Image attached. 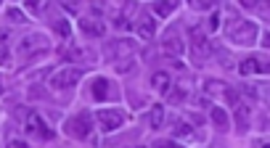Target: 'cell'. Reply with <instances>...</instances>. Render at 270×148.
<instances>
[{"label": "cell", "mask_w": 270, "mask_h": 148, "mask_svg": "<svg viewBox=\"0 0 270 148\" xmlns=\"http://www.w3.org/2000/svg\"><path fill=\"white\" fill-rule=\"evenodd\" d=\"M228 21H230V24L225 27V30H228V40H230L233 45H255V43H257V35H260V30H257L255 21L239 19L233 11H228Z\"/></svg>", "instance_id": "cell-1"}, {"label": "cell", "mask_w": 270, "mask_h": 148, "mask_svg": "<svg viewBox=\"0 0 270 148\" xmlns=\"http://www.w3.org/2000/svg\"><path fill=\"white\" fill-rule=\"evenodd\" d=\"M64 130H66V135L75 140H88L90 133H93V117H90V111H80V114H75V117H69Z\"/></svg>", "instance_id": "cell-2"}, {"label": "cell", "mask_w": 270, "mask_h": 148, "mask_svg": "<svg viewBox=\"0 0 270 148\" xmlns=\"http://www.w3.org/2000/svg\"><path fill=\"white\" fill-rule=\"evenodd\" d=\"M191 59L196 61V64H201V61H207L212 56V43L207 40V32L199 30V27H191Z\"/></svg>", "instance_id": "cell-3"}, {"label": "cell", "mask_w": 270, "mask_h": 148, "mask_svg": "<svg viewBox=\"0 0 270 148\" xmlns=\"http://www.w3.org/2000/svg\"><path fill=\"white\" fill-rule=\"evenodd\" d=\"M127 114L122 109H98L95 111V124H98L101 133H114L125 124Z\"/></svg>", "instance_id": "cell-4"}, {"label": "cell", "mask_w": 270, "mask_h": 148, "mask_svg": "<svg viewBox=\"0 0 270 148\" xmlns=\"http://www.w3.org/2000/svg\"><path fill=\"white\" fill-rule=\"evenodd\" d=\"M24 130L37 140H53L56 138V133L48 127V122H45L37 111H27L24 114Z\"/></svg>", "instance_id": "cell-5"}, {"label": "cell", "mask_w": 270, "mask_h": 148, "mask_svg": "<svg viewBox=\"0 0 270 148\" xmlns=\"http://www.w3.org/2000/svg\"><path fill=\"white\" fill-rule=\"evenodd\" d=\"M80 79H82V69L66 66V69H59L50 77V88L53 90H72L75 85H80Z\"/></svg>", "instance_id": "cell-6"}, {"label": "cell", "mask_w": 270, "mask_h": 148, "mask_svg": "<svg viewBox=\"0 0 270 148\" xmlns=\"http://www.w3.org/2000/svg\"><path fill=\"white\" fill-rule=\"evenodd\" d=\"M90 93H93V98L95 101H117L120 98V90H117V85L111 82L109 77H98V79H93V85H90Z\"/></svg>", "instance_id": "cell-7"}, {"label": "cell", "mask_w": 270, "mask_h": 148, "mask_svg": "<svg viewBox=\"0 0 270 148\" xmlns=\"http://www.w3.org/2000/svg\"><path fill=\"white\" fill-rule=\"evenodd\" d=\"M45 50H48V37L40 35V32H32V35L21 37V43H19L21 56H35V53H45Z\"/></svg>", "instance_id": "cell-8"}, {"label": "cell", "mask_w": 270, "mask_h": 148, "mask_svg": "<svg viewBox=\"0 0 270 148\" xmlns=\"http://www.w3.org/2000/svg\"><path fill=\"white\" fill-rule=\"evenodd\" d=\"M204 93L207 95H220V98H225L230 106L241 104V101H239V93H236L233 88H228L223 79H207V82H204Z\"/></svg>", "instance_id": "cell-9"}, {"label": "cell", "mask_w": 270, "mask_h": 148, "mask_svg": "<svg viewBox=\"0 0 270 148\" xmlns=\"http://www.w3.org/2000/svg\"><path fill=\"white\" fill-rule=\"evenodd\" d=\"M239 72L244 77H252V74H270V59L265 56H246L239 64Z\"/></svg>", "instance_id": "cell-10"}, {"label": "cell", "mask_w": 270, "mask_h": 148, "mask_svg": "<svg viewBox=\"0 0 270 148\" xmlns=\"http://www.w3.org/2000/svg\"><path fill=\"white\" fill-rule=\"evenodd\" d=\"M162 50H165L167 56H172V59H180V56H183L185 43H183V37H180V32L175 27H172V30L165 35V40H162Z\"/></svg>", "instance_id": "cell-11"}, {"label": "cell", "mask_w": 270, "mask_h": 148, "mask_svg": "<svg viewBox=\"0 0 270 148\" xmlns=\"http://www.w3.org/2000/svg\"><path fill=\"white\" fill-rule=\"evenodd\" d=\"M135 21H138V24H135V32H138V37H140V40H154V32H156V21H154V16L143 11V14H140Z\"/></svg>", "instance_id": "cell-12"}, {"label": "cell", "mask_w": 270, "mask_h": 148, "mask_svg": "<svg viewBox=\"0 0 270 148\" xmlns=\"http://www.w3.org/2000/svg\"><path fill=\"white\" fill-rule=\"evenodd\" d=\"M127 56L130 59L133 56V43L130 40H111V43H106V59L117 61V56Z\"/></svg>", "instance_id": "cell-13"}, {"label": "cell", "mask_w": 270, "mask_h": 148, "mask_svg": "<svg viewBox=\"0 0 270 148\" xmlns=\"http://www.w3.org/2000/svg\"><path fill=\"white\" fill-rule=\"evenodd\" d=\"M233 119H236V130H239V133H246V130H249V106L236 104L233 106Z\"/></svg>", "instance_id": "cell-14"}, {"label": "cell", "mask_w": 270, "mask_h": 148, "mask_svg": "<svg viewBox=\"0 0 270 148\" xmlns=\"http://www.w3.org/2000/svg\"><path fill=\"white\" fill-rule=\"evenodd\" d=\"M151 85H154L156 90H162V93H167V90L172 88L170 72H154V74H151Z\"/></svg>", "instance_id": "cell-15"}, {"label": "cell", "mask_w": 270, "mask_h": 148, "mask_svg": "<svg viewBox=\"0 0 270 148\" xmlns=\"http://www.w3.org/2000/svg\"><path fill=\"white\" fill-rule=\"evenodd\" d=\"M80 30L85 32V35H90V37H101V35H104V24L95 21V19H80Z\"/></svg>", "instance_id": "cell-16"}, {"label": "cell", "mask_w": 270, "mask_h": 148, "mask_svg": "<svg viewBox=\"0 0 270 148\" xmlns=\"http://www.w3.org/2000/svg\"><path fill=\"white\" fill-rule=\"evenodd\" d=\"M210 119L215 122L217 130H228V111L220 109V106H212L210 109Z\"/></svg>", "instance_id": "cell-17"}, {"label": "cell", "mask_w": 270, "mask_h": 148, "mask_svg": "<svg viewBox=\"0 0 270 148\" xmlns=\"http://www.w3.org/2000/svg\"><path fill=\"white\" fill-rule=\"evenodd\" d=\"M149 122H151V127H154V130L165 127V106H151Z\"/></svg>", "instance_id": "cell-18"}, {"label": "cell", "mask_w": 270, "mask_h": 148, "mask_svg": "<svg viewBox=\"0 0 270 148\" xmlns=\"http://www.w3.org/2000/svg\"><path fill=\"white\" fill-rule=\"evenodd\" d=\"M172 133L175 135H185V138H194V130H191V124L188 122H175V127H172Z\"/></svg>", "instance_id": "cell-19"}, {"label": "cell", "mask_w": 270, "mask_h": 148, "mask_svg": "<svg viewBox=\"0 0 270 148\" xmlns=\"http://www.w3.org/2000/svg\"><path fill=\"white\" fill-rule=\"evenodd\" d=\"M175 8H178V3H156L154 5V14L156 16H170Z\"/></svg>", "instance_id": "cell-20"}, {"label": "cell", "mask_w": 270, "mask_h": 148, "mask_svg": "<svg viewBox=\"0 0 270 148\" xmlns=\"http://www.w3.org/2000/svg\"><path fill=\"white\" fill-rule=\"evenodd\" d=\"M56 32H59L61 37H69V35H72V27H69V21H66V19H59V21H56Z\"/></svg>", "instance_id": "cell-21"}, {"label": "cell", "mask_w": 270, "mask_h": 148, "mask_svg": "<svg viewBox=\"0 0 270 148\" xmlns=\"http://www.w3.org/2000/svg\"><path fill=\"white\" fill-rule=\"evenodd\" d=\"M5 14H8V19L11 21H14V24H24V14H21V11H16V8H8V11H5Z\"/></svg>", "instance_id": "cell-22"}, {"label": "cell", "mask_w": 270, "mask_h": 148, "mask_svg": "<svg viewBox=\"0 0 270 148\" xmlns=\"http://www.w3.org/2000/svg\"><path fill=\"white\" fill-rule=\"evenodd\" d=\"M151 148H185V146L175 143V140H154V146H151Z\"/></svg>", "instance_id": "cell-23"}, {"label": "cell", "mask_w": 270, "mask_h": 148, "mask_svg": "<svg viewBox=\"0 0 270 148\" xmlns=\"http://www.w3.org/2000/svg\"><path fill=\"white\" fill-rule=\"evenodd\" d=\"M8 59H11V53H8V45L0 40V64H8Z\"/></svg>", "instance_id": "cell-24"}, {"label": "cell", "mask_w": 270, "mask_h": 148, "mask_svg": "<svg viewBox=\"0 0 270 148\" xmlns=\"http://www.w3.org/2000/svg\"><path fill=\"white\" fill-rule=\"evenodd\" d=\"M217 27H220V14H212V16H210V24H207V30L215 32Z\"/></svg>", "instance_id": "cell-25"}, {"label": "cell", "mask_w": 270, "mask_h": 148, "mask_svg": "<svg viewBox=\"0 0 270 148\" xmlns=\"http://www.w3.org/2000/svg\"><path fill=\"white\" fill-rule=\"evenodd\" d=\"M8 148H30L24 140H8Z\"/></svg>", "instance_id": "cell-26"}, {"label": "cell", "mask_w": 270, "mask_h": 148, "mask_svg": "<svg viewBox=\"0 0 270 148\" xmlns=\"http://www.w3.org/2000/svg\"><path fill=\"white\" fill-rule=\"evenodd\" d=\"M262 45H265V48H270V32H268L265 37H262Z\"/></svg>", "instance_id": "cell-27"}, {"label": "cell", "mask_w": 270, "mask_h": 148, "mask_svg": "<svg viewBox=\"0 0 270 148\" xmlns=\"http://www.w3.org/2000/svg\"><path fill=\"white\" fill-rule=\"evenodd\" d=\"M0 95H3V77H0Z\"/></svg>", "instance_id": "cell-28"}, {"label": "cell", "mask_w": 270, "mask_h": 148, "mask_svg": "<svg viewBox=\"0 0 270 148\" xmlns=\"http://www.w3.org/2000/svg\"><path fill=\"white\" fill-rule=\"evenodd\" d=\"M262 148H270V146H262Z\"/></svg>", "instance_id": "cell-29"}]
</instances>
